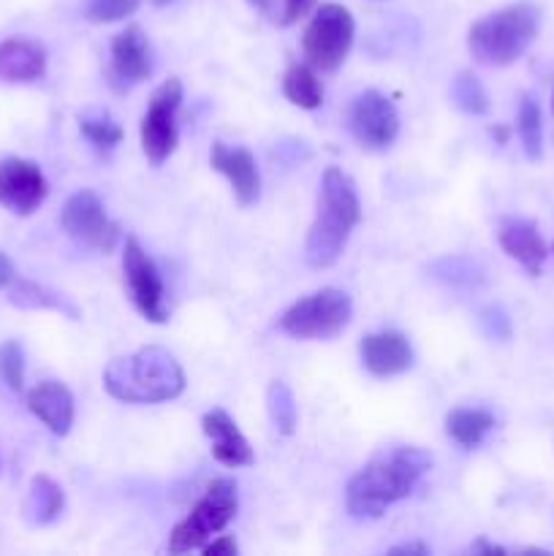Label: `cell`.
I'll return each mask as SVG.
<instances>
[{"label":"cell","mask_w":554,"mask_h":556,"mask_svg":"<svg viewBox=\"0 0 554 556\" xmlns=\"http://www.w3.org/2000/svg\"><path fill=\"white\" fill-rule=\"evenodd\" d=\"M432 470V456L416 445H400L369 462L348 481L345 508L353 519H380L400 500L411 497L416 483Z\"/></svg>","instance_id":"cell-1"},{"label":"cell","mask_w":554,"mask_h":556,"mask_svg":"<svg viewBox=\"0 0 554 556\" xmlns=\"http://www.w3.org/2000/svg\"><path fill=\"white\" fill-rule=\"evenodd\" d=\"M123 271H125V282H128L130 302H134V307L139 309L141 318H147L150 324H166L168 304H166V291H163L161 275H158L152 258L144 253V248H141L134 237L125 239Z\"/></svg>","instance_id":"cell-10"},{"label":"cell","mask_w":554,"mask_h":556,"mask_svg":"<svg viewBox=\"0 0 554 556\" xmlns=\"http://www.w3.org/2000/svg\"><path fill=\"white\" fill-rule=\"evenodd\" d=\"M248 3L253 5L255 11H264V14L266 11H272V0H248Z\"/></svg>","instance_id":"cell-36"},{"label":"cell","mask_w":554,"mask_h":556,"mask_svg":"<svg viewBox=\"0 0 554 556\" xmlns=\"http://www.w3.org/2000/svg\"><path fill=\"white\" fill-rule=\"evenodd\" d=\"M362 362L375 378H394L413 367V348L402 331H378L362 340Z\"/></svg>","instance_id":"cell-16"},{"label":"cell","mask_w":554,"mask_h":556,"mask_svg":"<svg viewBox=\"0 0 554 556\" xmlns=\"http://www.w3.org/2000/svg\"><path fill=\"white\" fill-rule=\"evenodd\" d=\"M362 220L356 185L342 168L329 166L320 179L318 215L307 231L304 258L313 269H329L345 250L351 231Z\"/></svg>","instance_id":"cell-2"},{"label":"cell","mask_w":554,"mask_h":556,"mask_svg":"<svg viewBox=\"0 0 554 556\" xmlns=\"http://www.w3.org/2000/svg\"><path fill=\"white\" fill-rule=\"evenodd\" d=\"M60 226L74 242L98 253H112L119 242V226L106 215L101 199L92 190H76L60 210Z\"/></svg>","instance_id":"cell-9"},{"label":"cell","mask_w":554,"mask_h":556,"mask_svg":"<svg viewBox=\"0 0 554 556\" xmlns=\"http://www.w3.org/2000/svg\"><path fill=\"white\" fill-rule=\"evenodd\" d=\"M27 410L58 438H65L74 427V394L60 380L33 386L27 391Z\"/></svg>","instance_id":"cell-18"},{"label":"cell","mask_w":554,"mask_h":556,"mask_svg":"<svg viewBox=\"0 0 554 556\" xmlns=\"http://www.w3.org/2000/svg\"><path fill=\"white\" fill-rule=\"evenodd\" d=\"M282 92L299 109H320L324 103V85L313 65H291L282 76Z\"/></svg>","instance_id":"cell-23"},{"label":"cell","mask_w":554,"mask_h":556,"mask_svg":"<svg viewBox=\"0 0 554 556\" xmlns=\"http://www.w3.org/2000/svg\"><path fill=\"white\" fill-rule=\"evenodd\" d=\"M210 166L228 179L239 206H253L259 201L261 174L253 152L244 150V147H228L223 141H215L210 152Z\"/></svg>","instance_id":"cell-14"},{"label":"cell","mask_w":554,"mask_h":556,"mask_svg":"<svg viewBox=\"0 0 554 556\" xmlns=\"http://www.w3.org/2000/svg\"><path fill=\"white\" fill-rule=\"evenodd\" d=\"M237 543H234V538L228 535H221L217 541H212L210 546H204V556H234L237 554Z\"/></svg>","instance_id":"cell-32"},{"label":"cell","mask_w":554,"mask_h":556,"mask_svg":"<svg viewBox=\"0 0 554 556\" xmlns=\"http://www.w3.org/2000/svg\"><path fill=\"white\" fill-rule=\"evenodd\" d=\"M389 554H429V548L424 543H402V546H394Z\"/></svg>","instance_id":"cell-34"},{"label":"cell","mask_w":554,"mask_h":556,"mask_svg":"<svg viewBox=\"0 0 554 556\" xmlns=\"http://www.w3.org/2000/svg\"><path fill=\"white\" fill-rule=\"evenodd\" d=\"M65 505V494L60 483H54L49 476H36L30 481L25 500V519L33 527H47L60 519Z\"/></svg>","instance_id":"cell-20"},{"label":"cell","mask_w":554,"mask_h":556,"mask_svg":"<svg viewBox=\"0 0 554 556\" xmlns=\"http://www.w3.org/2000/svg\"><path fill=\"white\" fill-rule=\"evenodd\" d=\"M9 302L22 309H58V313H65L68 318H79V309H76L68 299L60 296L58 291H52V288L47 286H38V282L20 280V277L11 282Z\"/></svg>","instance_id":"cell-22"},{"label":"cell","mask_w":554,"mask_h":556,"mask_svg":"<svg viewBox=\"0 0 554 556\" xmlns=\"http://www.w3.org/2000/svg\"><path fill=\"white\" fill-rule=\"evenodd\" d=\"M498 242L511 258L519 261V264L525 266L527 275H541L543 264H546L549 248L546 242H543L536 223L525 220V217H503L498 226Z\"/></svg>","instance_id":"cell-15"},{"label":"cell","mask_w":554,"mask_h":556,"mask_svg":"<svg viewBox=\"0 0 554 556\" xmlns=\"http://www.w3.org/2000/svg\"><path fill=\"white\" fill-rule=\"evenodd\" d=\"M451 98H454V106L462 109L467 114H487L489 112V96L483 90V85L478 81L476 74L470 71H459L451 81Z\"/></svg>","instance_id":"cell-26"},{"label":"cell","mask_w":554,"mask_h":556,"mask_svg":"<svg viewBox=\"0 0 554 556\" xmlns=\"http://www.w3.org/2000/svg\"><path fill=\"white\" fill-rule=\"evenodd\" d=\"M552 250H554V244H552Z\"/></svg>","instance_id":"cell-39"},{"label":"cell","mask_w":554,"mask_h":556,"mask_svg":"<svg viewBox=\"0 0 554 556\" xmlns=\"http://www.w3.org/2000/svg\"><path fill=\"white\" fill-rule=\"evenodd\" d=\"M16 280V266L14 261L5 253H0V288H11V282Z\"/></svg>","instance_id":"cell-33"},{"label":"cell","mask_w":554,"mask_h":556,"mask_svg":"<svg viewBox=\"0 0 554 556\" xmlns=\"http://www.w3.org/2000/svg\"><path fill=\"white\" fill-rule=\"evenodd\" d=\"M541 25V9L536 3H511L473 22L467 33V49L476 63L489 68H505L516 63L536 41Z\"/></svg>","instance_id":"cell-4"},{"label":"cell","mask_w":554,"mask_h":556,"mask_svg":"<svg viewBox=\"0 0 554 556\" xmlns=\"http://www.w3.org/2000/svg\"><path fill=\"white\" fill-rule=\"evenodd\" d=\"M172 0H152V5H168Z\"/></svg>","instance_id":"cell-37"},{"label":"cell","mask_w":554,"mask_h":556,"mask_svg":"<svg viewBox=\"0 0 554 556\" xmlns=\"http://www.w3.org/2000/svg\"><path fill=\"white\" fill-rule=\"evenodd\" d=\"M103 389L125 405H158L182 394L185 372L172 353L150 345L114 358L103 372Z\"/></svg>","instance_id":"cell-3"},{"label":"cell","mask_w":554,"mask_h":556,"mask_svg":"<svg viewBox=\"0 0 554 556\" xmlns=\"http://www.w3.org/2000/svg\"><path fill=\"white\" fill-rule=\"evenodd\" d=\"M201 429H204L206 438L212 440V456L221 462L223 467H250L255 462L253 448L250 443L244 440V434L239 432V427L234 424V418L228 416L226 410L215 407V410L206 413L201 418Z\"/></svg>","instance_id":"cell-17"},{"label":"cell","mask_w":554,"mask_h":556,"mask_svg":"<svg viewBox=\"0 0 554 556\" xmlns=\"http://www.w3.org/2000/svg\"><path fill=\"white\" fill-rule=\"evenodd\" d=\"M47 74V52L27 38H5L0 43V79L25 85Z\"/></svg>","instance_id":"cell-19"},{"label":"cell","mask_w":554,"mask_h":556,"mask_svg":"<svg viewBox=\"0 0 554 556\" xmlns=\"http://www.w3.org/2000/svg\"><path fill=\"white\" fill-rule=\"evenodd\" d=\"M353 33H356V25H353V16L345 5H320L310 25L304 27V58L315 71H337L351 52Z\"/></svg>","instance_id":"cell-7"},{"label":"cell","mask_w":554,"mask_h":556,"mask_svg":"<svg viewBox=\"0 0 554 556\" xmlns=\"http://www.w3.org/2000/svg\"><path fill=\"white\" fill-rule=\"evenodd\" d=\"M237 508V483L231 478L212 481V486L196 503V508L174 527L172 538H168V554H188L193 548H204L212 535H217V532L231 525Z\"/></svg>","instance_id":"cell-5"},{"label":"cell","mask_w":554,"mask_h":556,"mask_svg":"<svg viewBox=\"0 0 554 556\" xmlns=\"http://www.w3.org/2000/svg\"><path fill=\"white\" fill-rule=\"evenodd\" d=\"M353 302L340 288H320L280 315V329L297 340H331L351 324Z\"/></svg>","instance_id":"cell-6"},{"label":"cell","mask_w":554,"mask_h":556,"mask_svg":"<svg viewBox=\"0 0 554 556\" xmlns=\"http://www.w3.org/2000/svg\"><path fill=\"white\" fill-rule=\"evenodd\" d=\"M552 109H554V98H552Z\"/></svg>","instance_id":"cell-38"},{"label":"cell","mask_w":554,"mask_h":556,"mask_svg":"<svg viewBox=\"0 0 554 556\" xmlns=\"http://www.w3.org/2000/svg\"><path fill=\"white\" fill-rule=\"evenodd\" d=\"M516 128H519L521 150L530 161H538L543 152V114L532 96H521L519 114H516Z\"/></svg>","instance_id":"cell-24"},{"label":"cell","mask_w":554,"mask_h":556,"mask_svg":"<svg viewBox=\"0 0 554 556\" xmlns=\"http://www.w3.org/2000/svg\"><path fill=\"white\" fill-rule=\"evenodd\" d=\"M348 128L364 150H389L400 134V114L383 92L364 90L353 98Z\"/></svg>","instance_id":"cell-11"},{"label":"cell","mask_w":554,"mask_h":556,"mask_svg":"<svg viewBox=\"0 0 554 556\" xmlns=\"http://www.w3.org/2000/svg\"><path fill=\"white\" fill-rule=\"evenodd\" d=\"M266 407H269V418L275 424V429L286 438H291L297 432L299 424V410H297V400H293V391L288 389L282 380H275L266 391Z\"/></svg>","instance_id":"cell-25"},{"label":"cell","mask_w":554,"mask_h":556,"mask_svg":"<svg viewBox=\"0 0 554 556\" xmlns=\"http://www.w3.org/2000/svg\"><path fill=\"white\" fill-rule=\"evenodd\" d=\"M481 324H483V329H487V334L494 337V340H508L511 337V320L500 307L483 309Z\"/></svg>","instance_id":"cell-30"},{"label":"cell","mask_w":554,"mask_h":556,"mask_svg":"<svg viewBox=\"0 0 554 556\" xmlns=\"http://www.w3.org/2000/svg\"><path fill=\"white\" fill-rule=\"evenodd\" d=\"M313 3L315 0H282L280 25H293V22H299L310 9H313Z\"/></svg>","instance_id":"cell-31"},{"label":"cell","mask_w":554,"mask_h":556,"mask_svg":"<svg viewBox=\"0 0 554 556\" xmlns=\"http://www.w3.org/2000/svg\"><path fill=\"white\" fill-rule=\"evenodd\" d=\"M473 554H505V548L492 546V543H487V541H478L476 546H473Z\"/></svg>","instance_id":"cell-35"},{"label":"cell","mask_w":554,"mask_h":556,"mask_svg":"<svg viewBox=\"0 0 554 556\" xmlns=\"http://www.w3.org/2000/svg\"><path fill=\"white\" fill-rule=\"evenodd\" d=\"M494 429V416L478 407H456L445 416V432L459 448H476Z\"/></svg>","instance_id":"cell-21"},{"label":"cell","mask_w":554,"mask_h":556,"mask_svg":"<svg viewBox=\"0 0 554 556\" xmlns=\"http://www.w3.org/2000/svg\"><path fill=\"white\" fill-rule=\"evenodd\" d=\"M152 74V47L144 30L136 25L125 27L112 41V65H109V85L117 92L130 90Z\"/></svg>","instance_id":"cell-13"},{"label":"cell","mask_w":554,"mask_h":556,"mask_svg":"<svg viewBox=\"0 0 554 556\" xmlns=\"http://www.w3.org/2000/svg\"><path fill=\"white\" fill-rule=\"evenodd\" d=\"M182 106V81L166 79L150 98V109L141 117V150L152 166H163L177 150V112Z\"/></svg>","instance_id":"cell-8"},{"label":"cell","mask_w":554,"mask_h":556,"mask_svg":"<svg viewBox=\"0 0 554 556\" xmlns=\"http://www.w3.org/2000/svg\"><path fill=\"white\" fill-rule=\"evenodd\" d=\"M49 182L38 163L25 157H0V206L14 215L27 217L43 204Z\"/></svg>","instance_id":"cell-12"},{"label":"cell","mask_w":554,"mask_h":556,"mask_svg":"<svg viewBox=\"0 0 554 556\" xmlns=\"http://www.w3.org/2000/svg\"><path fill=\"white\" fill-rule=\"evenodd\" d=\"M79 128L85 134V139L98 152H112L123 141V128L109 114H101V117H81Z\"/></svg>","instance_id":"cell-27"},{"label":"cell","mask_w":554,"mask_h":556,"mask_svg":"<svg viewBox=\"0 0 554 556\" xmlns=\"http://www.w3.org/2000/svg\"><path fill=\"white\" fill-rule=\"evenodd\" d=\"M0 380L11 391H22L25 386V353L20 342L9 340L0 345Z\"/></svg>","instance_id":"cell-28"},{"label":"cell","mask_w":554,"mask_h":556,"mask_svg":"<svg viewBox=\"0 0 554 556\" xmlns=\"http://www.w3.org/2000/svg\"><path fill=\"white\" fill-rule=\"evenodd\" d=\"M139 3L141 0H87L85 16L96 25H109V22H119L134 14Z\"/></svg>","instance_id":"cell-29"}]
</instances>
